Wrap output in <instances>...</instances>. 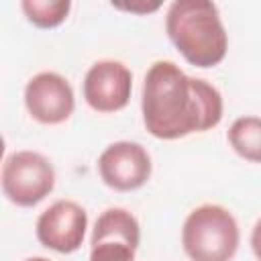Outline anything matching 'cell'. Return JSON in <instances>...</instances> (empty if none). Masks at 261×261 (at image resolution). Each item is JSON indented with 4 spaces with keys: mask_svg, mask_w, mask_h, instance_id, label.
I'll list each match as a JSON object with an SVG mask.
<instances>
[{
    "mask_svg": "<svg viewBox=\"0 0 261 261\" xmlns=\"http://www.w3.org/2000/svg\"><path fill=\"white\" fill-rule=\"evenodd\" d=\"M151 171V155L135 141H116L98 157L100 179L116 192H135L143 188L149 181Z\"/></svg>",
    "mask_w": 261,
    "mask_h": 261,
    "instance_id": "8992f818",
    "label": "cell"
},
{
    "mask_svg": "<svg viewBox=\"0 0 261 261\" xmlns=\"http://www.w3.org/2000/svg\"><path fill=\"white\" fill-rule=\"evenodd\" d=\"M84 100L100 114H110L122 110L133 92L130 69L116 59H100L90 65L84 77Z\"/></svg>",
    "mask_w": 261,
    "mask_h": 261,
    "instance_id": "ba28073f",
    "label": "cell"
},
{
    "mask_svg": "<svg viewBox=\"0 0 261 261\" xmlns=\"http://www.w3.org/2000/svg\"><path fill=\"white\" fill-rule=\"evenodd\" d=\"M141 243V226L124 208H106L94 224L90 261H135Z\"/></svg>",
    "mask_w": 261,
    "mask_h": 261,
    "instance_id": "5b68a950",
    "label": "cell"
},
{
    "mask_svg": "<svg viewBox=\"0 0 261 261\" xmlns=\"http://www.w3.org/2000/svg\"><path fill=\"white\" fill-rule=\"evenodd\" d=\"M224 112L220 92L202 77H192L177 63L159 59L143 80V124L155 139L175 141L206 133L220 124Z\"/></svg>",
    "mask_w": 261,
    "mask_h": 261,
    "instance_id": "6da1fadb",
    "label": "cell"
},
{
    "mask_svg": "<svg viewBox=\"0 0 261 261\" xmlns=\"http://www.w3.org/2000/svg\"><path fill=\"white\" fill-rule=\"evenodd\" d=\"M228 145L232 151L251 163H261V118L241 116L228 128Z\"/></svg>",
    "mask_w": 261,
    "mask_h": 261,
    "instance_id": "30bf717a",
    "label": "cell"
},
{
    "mask_svg": "<svg viewBox=\"0 0 261 261\" xmlns=\"http://www.w3.org/2000/svg\"><path fill=\"white\" fill-rule=\"evenodd\" d=\"M114 8H120V10H128V12H153L159 8V2H153V4H114Z\"/></svg>",
    "mask_w": 261,
    "mask_h": 261,
    "instance_id": "4fadbf2b",
    "label": "cell"
},
{
    "mask_svg": "<svg viewBox=\"0 0 261 261\" xmlns=\"http://www.w3.org/2000/svg\"><path fill=\"white\" fill-rule=\"evenodd\" d=\"M22 261H53V259H47V257H27Z\"/></svg>",
    "mask_w": 261,
    "mask_h": 261,
    "instance_id": "5bb4252c",
    "label": "cell"
},
{
    "mask_svg": "<svg viewBox=\"0 0 261 261\" xmlns=\"http://www.w3.org/2000/svg\"><path fill=\"white\" fill-rule=\"evenodd\" d=\"M165 33L190 65L214 67L228 51L218 6L210 0H175L167 8Z\"/></svg>",
    "mask_w": 261,
    "mask_h": 261,
    "instance_id": "7a4b0ae2",
    "label": "cell"
},
{
    "mask_svg": "<svg viewBox=\"0 0 261 261\" xmlns=\"http://www.w3.org/2000/svg\"><path fill=\"white\" fill-rule=\"evenodd\" d=\"M24 106L33 120L41 124H61L75 110L71 84L57 71H41L24 86Z\"/></svg>",
    "mask_w": 261,
    "mask_h": 261,
    "instance_id": "9c48e42d",
    "label": "cell"
},
{
    "mask_svg": "<svg viewBox=\"0 0 261 261\" xmlns=\"http://www.w3.org/2000/svg\"><path fill=\"white\" fill-rule=\"evenodd\" d=\"M0 179L2 192L12 204L33 208L53 192L55 167L37 151H14L4 159Z\"/></svg>",
    "mask_w": 261,
    "mask_h": 261,
    "instance_id": "277c9868",
    "label": "cell"
},
{
    "mask_svg": "<svg viewBox=\"0 0 261 261\" xmlns=\"http://www.w3.org/2000/svg\"><path fill=\"white\" fill-rule=\"evenodd\" d=\"M20 10L24 12L27 20L37 29H55L67 18L71 10V2L69 0H22Z\"/></svg>",
    "mask_w": 261,
    "mask_h": 261,
    "instance_id": "8fae6325",
    "label": "cell"
},
{
    "mask_svg": "<svg viewBox=\"0 0 261 261\" xmlns=\"http://www.w3.org/2000/svg\"><path fill=\"white\" fill-rule=\"evenodd\" d=\"M251 249H253V255L257 257V261H261V218L255 222V226L251 230Z\"/></svg>",
    "mask_w": 261,
    "mask_h": 261,
    "instance_id": "7c38bea8",
    "label": "cell"
},
{
    "mask_svg": "<svg viewBox=\"0 0 261 261\" xmlns=\"http://www.w3.org/2000/svg\"><path fill=\"white\" fill-rule=\"evenodd\" d=\"M239 243L237 218L220 204H202L184 220L181 247L190 261H232Z\"/></svg>",
    "mask_w": 261,
    "mask_h": 261,
    "instance_id": "3957f363",
    "label": "cell"
},
{
    "mask_svg": "<svg viewBox=\"0 0 261 261\" xmlns=\"http://www.w3.org/2000/svg\"><path fill=\"white\" fill-rule=\"evenodd\" d=\"M88 212L73 200H57L45 208L35 224L37 241L55 253H75L86 239Z\"/></svg>",
    "mask_w": 261,
    "mask_h": 261,
    "instance_id": "52a82bcc",
    "label": "cell"
}]
</instances>
